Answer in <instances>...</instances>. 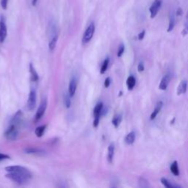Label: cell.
<instances>
[{"label": "cell", "mask_w": 188, "mask_h": 188, "mask_svg": "<svg viewBox=\"0 0 188 188\" xmlns=\"http://www.w3.org/2000/svg\"><path fill=\"white\" fill-rule=\"evenodd\" d=\"M5 170L8 173L5 175L7 179L12 180L19 185L27 183L32 178V173L30 170L20 165L8 166L5 168Z\"/></svg>", "instance_id": "1"}, {"label": "cell", "mask_w": 188, "mask_h": 188, "mask_svg": "<svg viewBox=\"0 0 188 188\" xmlns=\"http://www.w3.org/2000/svg\"><path fill=\"white\" fill-rule=\"evenodd\" d=\"M19 127L18 126L10 123L8 129L5 131V137L7 140L14 141L19 137Z\"/></svg>", "instance_id": "2"}, {"label": "cell", "mask_w": 188, "mask_h": 188, "mask_svg": "<svg viewBox=\"0 0 188 188\" xmlns=\"http://www.w3.org/2000/svg\"><path fill=\"white\" fill-rule=\"evenodd\" d=\"M95 24L94 22H91L88 27H87L86 30L85 31L82 37V43L84 44H88L90 42V40L93 38L94 32H95Z\"/></svg>", "instance_id": "3"}, {"label": "cell", "mask_w": 188, "mask_h": 188, "mask_svg": "<svg viewBox=\"0 0 188 188\" xmlns=\"http://www.w3.org/2000/svg\"><path fill=\"white\" fill-rule=\"evenodd\" d=\"M104 110V104L102 102H99L96 104L94 110V127L96 128L98 126L100 121V117L102 115V112Z\"/></svg>", "instance_id": "4"}, {"label": "cell", "mask_w": 188, "mask_h": 188, "mask_svg": "<svg viewBox=\"0 0 188 188\" xmlns=\"http://www.w3.org/2000/svg\"><path fill=\"white\" fill-rule=\"evenodd\" d=\"M37 103V95L35 90H32L29 94V98L27 101V107L29 110L32 111L36 107Z\"/></svg>", "instance_id": "5"}, {"label": "cell", "mask_w": 188, "mask_h": 188, "mask_svg": "<svg viewBox=\"0 0 188 188\" xmlns=\"http://www.w3.org/2000/svg\"><path fill=\"white\" fill-rule=\"evenodd\" d=\"M7 35V26L3 16L0 18V43H3L6 39Z\"/></svg>", "instance_id": "6"}, {"label": "cell", "mask_w": 188, "mask_h": 188, "mask_svg": "<svg viewBox=\"0 0 188 188\" xmlns=\"http://www.w3.org/2000/svg\"><path fill=\"white\" fill-rule=\"evenodd\" d=\"M46 107H47V101L45 99L42 100V102H40L39 107H38V110H37L36 115V121H38L41 119L43 115L45 113V111L46 110Z\"/></svg>", "instance_id": "7"}, {"label": "cell", "mask_w": 188, "mask_h": 188, "mask_svg": "<svg viewBox=\"0 0 188 188\" xmlns=\"http://www.w3.org/2000/svg\"><path fill=\"white\" fill-rule=\"evenodd\" d=\"M161 5H162V0H155L154 3L152 4V5L151 6L150 9V14H151V18L153 19L156 16L159 10H160Z\"/></svg>", "instance_id": "8"}, {"label": "cell", "mask_w": 188, "mask_h": 188, "mask_svg": "<svg viewBox=\"0 0 188 188\" xmlns=\"http://www.w3.org/2000/svg\"><path fill=\"white\" fill-rule=\"evenodd\" d=\"M77 79L76 77H73L71 79L69 82V94L71 97H73L74 96L75 93L77 90Z\"/></svg>", "instance_id": "9"}, {"label": "cell", "mask_w": 188, "mask_h": 188, "mask_svg": "<svg viewBox=\"0 0 188 188\" xmlns=\"http://www.w3.org/2000/svg\"><path fill=\"white\" fill-rule=\"evenodd\" d=\"M170 80V76L169 74H165L161 79L160 85H159V89L161 90H165L168 88V85H169Z\"/></svg>", "instance_id": "10"}, {"label": "cell", "mask_w": 188, "mask_h": 188, "mask_svg": "<svg viewBox=\"0 0 188 188\" xmlns=\"http://www.w3.org/2000/svg\"><path fill=\"white\" fill-rule=\"evenodd\" d=\"M22 119H23L22 112H21V110H19V111L15 114V115L13 117V119L10 121V123H13V124H15L19 127V125H20L21 122H22Z\"/></svg>", "instance_id": "11"}, {"label": "cell", "mask_w": 188, "mask_h": 188, "mask_svg": "<svg viewBox=\"0 0 188 188\" xmlns=\"http://www.w3.org/2000/svg\"><path fill=\"white\" fill-rule=\"evenodd\" d=\"M187 80H182L180 82L179 86L177 88V93L178 96H181V95L185 94L187 92Z\"/></svg>", "instance_id": "12"}, {"label": "cell", "mask_w": 188, "mask_h": 188, "mask_svg": "<svg viewBox=\"0 0 188 188\" xmlns=\"http://www.w3.org/2000/svg\"><path fill=\"white\" fill-rule=\"evenodd\" d=\"M162 106H163V103H162V102H159L157 104V105H156V107H155L154 111H153L152 113L151 114V116H150L151 121H153V120H154L155 119H156V117L157 116L158 114L160 113L161 110H162Z\"/></svg>", "instance_id": "13"}, {"label": "cell", "mask_w": 188, "mask_h": 188, "mask_svg": "<svg viewBox=\"0 0 188 188\" xmlns=\"http://www.w3.org/2000/svg\"><path fill=\"white\" fill-rule=\"evenodd\" d=\"M135 138H136V134L135 132H130L125 137V143L127 145H132L135 143Z\"/></svg>", "instance_id": "14"}, {"label": "cell", "mask_w": 188, "mask_h": 188, "mask_svg": "<svg viewBox=\"0 0 188 188\" xmlns=\"http://www.w3.org/2000/svg\"><path fill=\"white\" fill-rule=\"evenodd\" d=\"M114 154H115V146L113 143H111L108 147V154H107V161L110 163H112L113 161Z\"/></svg>", "instance_id": "15"}, {"label": "cell", "mask_w": 188, "mask_h": 188, "mask_svg": "<svg viewBox=\"0 0 188 188\" xmlns=\"http://www.w3.org/2000/svg\"><path fill=\"white\" fill-rule=\"evenodd\" d=\"M135 85H136V79H135V77L132 75H130L128 77L127 79V86L129 90H133V88H135Z\"/></svg>", "instance_id": "16"}, {"label": "cell", "mask_w": 188, "mask_h": 188, "mask_svg": "<svg viewBox=\"0 0 188 188\" xmlns=\"http://www.w3.org/2000/svg\"><path fill=\"white\" fill-rule=\"evenodd\" d=\"M170 171L171 173L173 174L174 176H179V165H178L177 161H173V162L170 165Z\"/></svg>", "instance_id": "17"}, {"label": "cell", "mask_w": 188, "mask_h": 188, "mask_svg": "<svg viewBox=\"0 0 188 188\" xmlns=\"http://www.w3.org/2000/svg\"><path fill=\"white\" fill-rule=\"evenodd\" d=\"M30 72L31 74V80H32V82H37L39 77H38V73H37L36 70L35 69L33 65H32V63L30 65Z\"/></svg>", "instance_id": "18"}, {"label": "cell", "mask_w": 188, "mask_h": 188, "mask_svg": "<svg viewBox=\"0 0 188 188\" xmlns=\"http://www.w3.org/2000/svg\"><path fill=\"white\" fill-rule=\"evenodd\" d=\"M161 183H162V185L164 186L165 187H167V188H176V187H181V186L177 185H173V184H172L171 182L170 181H168L167 179H165V178H162L160 180Z\"/></svg>", "instance_id": "19"}, {"label": "cell", "mask_w": 188, "mask_h": 188, "mask_svg": "<svg viewBox=\"0 0 188 188\" xmlns=\"http://www.w3.org/2000/svg\"><path fill=\"white\" fill-rule=\"evenodd\" d=\"M57 39H58V36L57 34L54 35V36L51 38V40H50V41L49 43V49L50 51H53V50L55 49L56 44H57Z\"/></svg>", "instance_id": "20"}, {"label": "cell", "mask_w": 188, "mask_h": 188, "mask_svg": "<svg viewBox=\"0 0 188 188\" xmlns=\"http://www.w3.org/2000/svg\"><path fill=\"white\" fill-rule=\"evenodd\" d=\"M122 121V115H116L113 117L112 120V125L115 127V128H118L121 124Z\"/></svg>", "instance_id": "21"}, {"label": "cell", "mask_w": 188, "mask_h": 188, "mask_svg": "<svg viewBox=\"0 0 188 188\" xmlns=\"http://www.w3.org/2000/svg\"><path fill=\"white\" fill-rule=\"evenodd\" d=\"M25 152L27 154H44V152L41 149H38L36 148H29L25 149Z\"/></svg>", "instance_id": "22"}, {"label": "cell", "mask_w": 188, "mask_h": 188, "mask_svg": "<svg viewBox=\"0 0 188 188\" xmlns=\"http://www.w3.org/2000/svg\"><path fill=\"white\" fill-rule=\"evenodd\" d=\"M46 126V125H43V126H40V127H37L36 131H35V134H36V135L38 137H41L43 136V135H44V132H45Z\"/></svg>", "instance_id": "23"}, {"label": "cell", "mask_w": 188, "mask_h": 188, "mask_svg": "<svg viewBox=\"0 0 188 188\" xmlns=\"http://www.w3.org/2000/svg\"><path fill=\"white\" fill-rule=\"evenodd\" d=\"M176 21H175V17L173 14L170 15V19H169V24H168V32H170L173 30L174 27H175Z\"/></svg>", "instance_id": "24"}, {"label": "cell", "mask_w": 188, "mask_h": 188, "mask_svg": "<svg viewBox=\"0 0 188 188\" xmlns=\"http://www.w3.org/2000/svg\"><path fill=\"white\" fill-rule=\"evenodd\" d=\"M109 63H110L109 58H106V59L104 60V61L103 62V64H102V68H101L100 73H102V74H104V73L106 72V71L107 70L108 66H109Z\"/></svg>", "instance_id": "25"}, {"label": "cell", "mask_w": 188, "mask_h": 188, "mask_svg": "<svg viewBox=\"0 0 188 188\" xmlns=\"http://www.w3.org/2000/svg\"><path fill=\"white\" fill-rule=\"evenodd\" d=\"M139 186L141 187H149L148 182L145 178H140L139 181Z\"/></svg>", "instance_id": "26"}, {"label": "cell", "mask_w": 188, "mask_h": 188, "mask_svg": "<svg viewBox=\"0 0 188 188\" xmlns=\"http://www.w3.org/2000/svg\"><path fill=\"white\" fill-rule=\"evenodd\" d=\"M124 51H125V46H124V44H121V45H120V46H119V51H118V53H117L118 57H121V56L123 55V53H124Z\"/></svg>", "instance_id": "27"}, {"label": "cell", "mask_w": 188, "mask_h": 188, "mask_svg": "<svg viewBox=\"0 0 188 188\" xmlns=\"http://www.w3.org/2000/svg\"><path fill=\"white\" fill-rule=\"evenodd\" d=\"M182 35H183V36H187L188 34V13L187 15V19H186V22H185V28H184L183 31H182Z\"/></svg>", "instance_id": "28"}, {"label": "cell", "mask_w": 188, "mask_h": 188, "mask_svg": "<svg viewBox=\"0 0 188 188\" xmlns=\"http://www.w3.org/2000/svg\"><path fill=\"white\" fill-rule=\"evenodd\" d=\"M70 98H71V96H69V94H68L66 96H65V98H64V102H65V107H66V108H69L70 106H71V100H70Z\"/></svg>", "instance_id": "29"}, {"label": "cell", "mask_w": 188, "mask_h": 188, "mask_svg": "<svg viewBox=\"0 0 188 188\" xmlns=\"http://www.w3.org/2000/svg\"><path fill=\"white\" fill-rule=\"evenodd\" d=\"M144 64H143V62H140L138 65H137V71H139V72H143V71H144Z\"/></svg>", "instance_id": "30"}, {"label": "cell", "mask_w": 188, "mask_h": 188, "mask_svg": "<svg viewBox=\"0 0 188 188\" xmlns=\"http://www.w3.org/2000/svg\"><path fill=\"white\" fill-rule=\"evenodd\" d=\"M8 0H1V6L4 10H7Z\"/></svg>", "instance_id": "31"}, {"label": "cell", "mask_w": 188, "mask_h": 188, "mask_svg": "<svg viewBox=\"0 0 188 188\" xmlns=\"http://www.w3.org/2000/svg\"><path fill=\"white\" fill-rule=\"evenodd\" d=\"M110 83H111V79H110V77H107V78H106L105 81H104V87H105L106 88H109Z\"/></svg>", "instance_id": "32"}, {"label": "cell", "mask_w": 188, "mask_h": 188, "mask_svg": "<svg viewBox=\"0 0 188 188\" xmlns=\"http://www.w3.org/2000/svg\"><path fill=\"white\" fill-rule=\"evenodd\" d=\"M10 156H8V155L0 153V162H1V161L5 160H7V159H10Z\"/></svg>", "instance_id": "33"}, {"label": "cell", "mask_w": 188, "mask_h": 188, "mask_svg": "<svg viewBox=\"0 0 188 188\" xmlns=\"http://www.w3.org/2000/svg\"><path fill=\"white\" fill-rule=\"evenodd\" d=\"M145 34H146V32H145V30H143L142 32H140V33H139V35H138V40H142L143 39V38H144Z\"/></svg>", "instance_id": "34"}, {"label": "cell", "mask_w": 188, "mask_h": 188, "mask_svg": "<svg viewBox=\"0 0 188 188\" xmlns=\"http://www.w3.org/2000/svg\"><path fill=\"white\" fill-rule=\"evenodd\" d=\"M182 14V10L181 8H178L177 10H176V16H180Z\"/></svg>", "instance_id": "35"}, {"label": "cell", "mask_w": 188, "mask_h": 188, "mask_svg": "<svg viewBox=\"0 0 188 188\" xmlns=\"http://www.w3.org/2000/svg\"><path fill=\"white\" fill-rule=\"evenodd\" d=\"M37 2H38V0H32V5H34V6H36Z\"/></svg>", "instance_id": "36"}]
</instances>
